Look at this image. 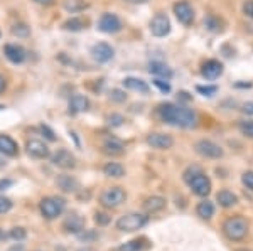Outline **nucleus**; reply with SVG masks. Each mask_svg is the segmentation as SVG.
<instances>
[{"mask_svg":"<svg viewBox=\"0 0 253 251\" xmlns=\"http://www.w3.org/2000/svg\"><path fill=\"white\" fill-rule=\"evenodd\" d=\"M125 2H130V3H145L147 0H125Z\"/></svg>","mask_w":253,"mask_h":251,"instance_id":"8fccbe9b","label":"nucleus"},{"mask_svg":"<svg viewBox=\"0 0 253 251\" xmlns=\"http://www.w3.org/2000/svg\"><path fill=\"white\" fill-rule=\"evenodd\" d=\"M95 221L100 226H107L110 222V216H108V214H105V213H96L95 214Z\"/></svg>","mask_w":253,"mask_h":251,"instance_id":"ea45409f","label":"nucleus"},{"mask_svg":"<svg viewBox=\"0 0 253 251\" xmlns=\"http://www.w3.org/2000/svg\"><path fill=\"white\" fill-rule=\"evenodd\" d=\"M64 206H66V201L63 197H54V196H49L41 199L39 202V209L41 214H42L46 219H56L58 216H61L64 211Z\"/></svg>","mask_w":253,"mask_h":251,"instance_id":"20e7f679","label":"nucleus"},{"mask_svg":"<svg viewBox=\"0 0 253 251\" xmlns=\"http://www.w3.org/2000/svg\"><path fill=\"white\" fill-rule=\"evenodd\" d=\"M240 132H242L243 135H247L248 139H253V121L252 120L240 121Z\"/></svg>","mask_w":253,"mask_h":251,"instance_id":"2f4dec72","label":"nucleus"},{"mask_svg":"<svg viewBox=\"0 0 253 251\" xmlns=\"http://www.w3.org/2000/svg\"><path fill=\"white\" fill-rule=\"evenodd\" d=\"M12 34L17 36V37H27V36L31 34V31H29V27H27L26 24L19 22V24H15V26L12 27Z\"/></svg>","mask_w":253,"mask_h":251,"instance_id":"7c9ffc66","label":"nucleus"},{"mask_svg":"<svg viewBox=\"0 0 253 251\" xmlns=\"http://www.w3.org/2000/svg\"><path fill=\"white\" fill-rule=\"evenodd\" d=\"M124 86L126 90H132V91H138L142 93V95H145V93H149V84L145 83L144 79H138V78H125L124 79Z\"/></svg>","mask_w":253,"mask_h":251,"instance_id":"4be33fe9","label":"nucleus"},{"mask_svg":"<svg viewBox=\"0 0 253 251\" xmlns=\"http://www.w3.org/2000/svg\"><path fill=\"white\" fill-rule=\"evenodd\" d=\"M78 236L81 238V240H95L96 238V233H78Z\"/></svg>","mask_w":253,"mask_h":251,"instance_id":"a18cd8bd","label":"nucleus"},{"mask_svg":"<svg viewBox=\"0 0 253 251\" xmlns=\"http://www.w3.org/2000/svg\"><path fill=\"white\" fill-rule=\"evenodd\" d=\"M223 231H224V234H226L228 240L240 241L247 236L248 222H247V219H243V217H240V216L230 217V219L223 224Z\"/></svg>","mask_w":253,"mask_h":251,"instance_id":"7ed1b4c3","label":"nucleus"},{"mask_svg":"<svg viewBox=\"0 0 253 251\" xmlns=\"http://www.w3.org/2000/svg\"><path fill=\"white\" fill-rule=\"evenodd\" d=\"M147 143L157 150H167L174 145V139L167 133H150L147 135Z\"/></svg>","mask_w":253,"mask_h":251,"instance_id":"9d476101","label":"nucleus"},{"mask_svg":"<svg viewBox=\"0 0 253 251\" xmlns=\"http://www.w3.org/2000/svg\"><path fill=\"white\" fill-rule=\"evenodd\" d=\"M107 120H108V125H112V127H120V125L124 123V116L122 115H110Z\"/></svg>","mask_w":253,"mask_h":251,"instance_id":"a19ab883","label":"nucleus"},{"mask_svg":"<svg viewBox=\"0 0 253 251\" xmlns=\"http://www.w3.org/2000/svg\"><path fill=\"white\" fill-rule=\"evenodd\" d=\"M103 172L108 177H122L125 174V169L120 164H117V162H108L103 167Z\"/></svg>","mask_w":253,"mask_h":251,"instance_id":"bb28decb","label":"nucleus"},{"mask_svg":"<svg viewBox=\"0 0 253 251\" xmlns=\"http://www.w3.org/2000/svg\"><path fill=\"white\" fill-rule=\"evenodd\" d=\"M150 32L156 37H166L170 32V20L166 14H157L150 20Z\"/></svg>","mask_w":253,"mask_h":251,"instance_id":"6e6552de","label":"nucleus"},{"mask_svg":"<svg viewBox=\"0 0 253 251\" xmlns=\"http://www.w3.org/2000/svg\"><path fill=\"white\" fill-rule=\"evenodd\" d=\"M196 213L201 219H211L214 216V204L211 201H201L196 208Z\"/></svg>","mask_w":253,"mask_h":251,"instance_id":"393cba45","label":"nucleus"},{"mask_svg":"<svg viewBox=\"0 0 253 251\" xmlns=\"http://www.w3.org/2000/svg\"><path fill=\"white\" fill-rule=\"evenodd\" d=\"M41 132L46 135V139L47 140H56V137H54V132L51 130V128L47 127V125H41Z\"/></svg>","mask_w":253,"mask_h":251,"instance_id":"37998d69","label":"nucleus"},{"mask_svg":"<svg viewBox=\"0 0 253 251\" xmlns=\"http://www.w3.org/2000/svg\"><path fill=\"white\" fill-rule=\"evenodd\" d=\"M9 236L12 238V240H15V241H22V240H26L27 233H26V229H24V228H14L10 231Z\"/></svg>","mask_w":253,"mask_h":251,"instance_id":"72a5a7b5","label":"nucleus"},{"mask_svg":"<svg viewBox=\"0 0 253 251\" xmlns=\"http://www.w3.org/2000/svg\"><path fill=\"white\" fill-rule=\"evenodd\" d=\"M194 150L201 157H205V159H221L224 155L223 148L219 147L218 143H214V142H211V140H205V139L196 142Z\"/></svg>","mask_w":253,"mask_h":251,"instance_id":"423d86ee","label":"nucleus"},{"mask_svg":"<svg viewBox=\"0 0 253 251\" xmlns=\"http://www.w3.org/2000/svg\"><path fill=\"white\" fill-rule=\"evenodd\" d=\"M78 251H95V250H93V248H81Z\"/></svg>","mask_w":253,"mask_h":251,"instance_id":"603ef678","label":"nucleus"},{"mask_svg":"<svg viewBox=\"0 0 253 251\" xmlns=\"http://www.w3.org/2000/svg\"><path fill=\"white\" fill-rule=\"evenodd\" d=\"M243 14L247 15V17L253 19V0H247V2L243 3Z\"/></svg>","mask_w":253,"mask_h":251,"instance_id":"79ce46f5","label":"nucleus"},{"mask_svg":"<svg viewBox=\"0 0 253 251\" xmlns=\"http://www.w3.org/2000/svg\"><path fill=\"white\" fill-rule=\"evenodd\" d=\"M5 238H7V234L3 233L2 229H0V241H2V240H5Z\"/></svg>","mask_w":253,"mask_h":251,"instance_id":"3c124183","label":"nucleus"},{"mask_svg":"<svg viewBox=\"0 0 253 251\" xmlns=\"http://www.w3.org/2000/svg\"><path fill=\"white\" fill-rule=\"evenodd\" d=\"M56 184H58V187L61 189V191H64V192H75L76 189H78V180H76L75 177H71V176H66V174L58 176Z\"/></svg>","mask_w":253,"mask_h":251,"instance_id":"412c9836","label":"nucleus"},{"mask_svg":"<svg viewBox=\"0 0 253 251\" xmlns=\"http://www.w3.org/2000/svg\"><path fill=\"white\" fill-rule=\"evenodd\" d=\"M5 56H7V59L12 61V63L20 64V63H24V59H26V51H24L20 46H17V44H7Z\"/></svg>","mask_w":253,"mask_h":251,"instance_id":"6ab92c4d","label":"nucleus"},{"mask_svg":"<svg viewBox=\"0 0 253 251\" xmlns=\"http://www.w3.org/2000/svg\"><path fill=\"white\" fill-rule=\"evenodd\" d=\"M164 208H166V199L164 197H159V196L149 197V199H145V202H144V209L147 213H157Z\"/></svg>","mask_w":253,"mask_h":251,"instance_id":"b1692460","label":"nucleus"},{"mask_svg":"<svg viewBox=\"0 0 253 251\" xmlns=\"http://www.w3.org/2000/svg\"><path fill=\"white\" fill-rule=\"evenodd\" d=\"M0 153H3L7 157H15L19 153L17 143L9 135H0Z\"/></svg>","mask_w":253,"mask_h":251,"instance_id":"f3484780","label":"nucleus"},{"mask_svg":"<svg viewBox=\"0 0 253 251\" xmlns=\"http://www.w3.org/2000/svg\"><path fill=\"white\" fill-rule=\"evenodd\" d=\"M205 27L208 31H213V32H221L223 31V22L219 20L216 15H208L205 19Z\"/></svg>","mask_w":253,"mask_h":251,"instance_id":"cd10ccee","label":"nucleus"},{"mask_svg":"<svg viewBox=\"0 0 253 251\" xmlns=\"http://www.w3.org/2000/svg\"><path fill=\"white\" fill-rule=\"evenodd\" d=\"M10 209H12V201L7 199V197H3V196H0V214L10 211Z\"/></svg>","mask_w":253,"mask_h":251,"instance_id":"4c0bfd02","label":"nucleus"},{"mask_svg":"<svg viewBox=\"0 0 253 251\" xmlns=\"http://www.w3.org/2000/svg\"><path fill=\"white\" fill-rule=\"evenodd\" d=\"M12 184H14L12 180H0V189H7V187H10Z\"/></svg>","mask_w":253,"mask_h":251,"instance_id":"de8ad7c7","label":"nucleus"},{"mask_svg":"<svg viewBox=\"0 0 253 251\" xmlns=\"http://www.w3.org/2000/svg\"><path fill=\"white\" fill-rule=\"evenodd\" d=\"M149 71H150V74H154L156 78H161V79H170L174 74L169 66H166L164 63H157V61L150 63Z\"/></svg>","mask_w":253,"mask_h":251,"instance_id":"a211bd4d","label":"nucleus"},{"mask_svg":"<svg viewBox=\"0 0 253 251\" xmlns=\"http://www.w3.org/2000/svg\"><path fill=\"white\" fill-rule=\"evenodd\" d=\"M98 29L107 32V34H115L122 29V22L115 14H103L98 20Z\"/></svg>","mask_w":253,"mask_h":251,"instance_id":"1a4fd4ad","label":"nucleus"},{"mask_svg":"<svg viewBox=\"0 0 253 251\" xmlns=\"http://www.w3.org/2000/svg\"><path fill=\"white\" fill-rule=\"evenodd\" d=\"M157 115L162 121L174 127H181V128H191L196 125V113L193 110H189L187 107L182 105H175V103H162L157 108Z\"/></svg>","mask_w":253,"mask_h":251,"instance_id":"f257e3e1","label":"nucleus"},{"mask_svg":"<svg viewBox=\"0 0 253 251\" xmlns=\"http://www.w3.org/2000/svg\"><path fill=\"white\" fill-rule=\"evenodd\" d=\"M242 182H243L245 187L250 189V191H253V171L245 172L243 176H242Z\"/></svg>","mask_w":253,"mask_h":251,"instance_id":"c9c22d12","label":"nucleus"},{"mask_svg":"<svg viewBox=\"0 0 253 251\" xmlns=\"http://www.w3.org/2000/svg\"><path fill=\"white\" fill-rule=\"evenodd\" d=\"M243 113H247V115H253V101H247V103L243 105Z\"/></svg>","mask_w":253,"mask_h":251,"instance_id":"c03bdc74","label":"nucleus"},{"mask_svg":"<svg viewBox=\"0 0 253 251\" xmlns=\"http://www.w3.org/2000/svg\"><path fill=\"white\" fill-rule=\"evenodd\" d=\"M36 3H39V5H44V7H49L54 3V0H34Z\"/></svg>","mask_w":253,"mask_h":251,"instance_id":"49530a36","label":"nucleus"},{"mask_svg":"<svg viewBox=\"0 0 253 251\" xmlns=\"http://www.w3.org/2000/svg\"><path fill=\"white\" fill-rule=\"evenodd\" d=\"M5 86H7L5 79H3V76H0V95H2V93L5 91Z\"/></svg>","mask_w":253,"mask_h":251,"instance_id":"09e8293b","label":"nucleus"},{"mask_svg":"<svg viewBox=\"0 0 253 251\" xmlns=\"http://www.w3.org/2000/svg\"><path fill=\"white\" fill-rule=\"evenodd\" d=\"M145 246H147L145 240H133V241L125 243L124 246H120L118 251H142Z\"/></svg>","mask_w":253,"mask_h":251,"instance_id":"c85d7f7f","label":"nucleus"},{"mask_svg":"<svg viewBox=\"0 0 253 251\" xmlns=\"http://www.w3.org/2000/svg\"><path fill=\"white\" fill-rule=\"evenodd\" d=\"M218 202L223 208H231V206H235L236 202H238V197L230 191H221V192H218Z\"/></svg>","mask_w":253,"mask_h":251,"instance_id":"a878e982","label":"nucleus"},{"mask_svg":"<svg viewBox=\"0 0 253 251\" xmlns=\"http://www.w3.org/2000/svg\"><path fill=\"white\" fill-rule=\"evenodd\" d=\"M125 150L124 143L117 139H107L103 143V152L108 153V155H122Z\"/></svg>","mask_w":253,"mask_h":251,"instance_id":"5701e85b","label":"nucleus"},{"mask_svg":"<svg viewBox=\"0 0 253 251\" xmlns=\"http://www.w3.org/2000/svg\"><path fill=\"white\" fill-rule=\"evenodd\" d=\"M154 84H156V86H157L162 93H169V91H170V84L167 83V81L161 79V78H156V79H154Z\"/></svg>","mask_w":253,"mask_h":251,"instance_id":"58836bf2","label":"nucleus"},{"mask_svg":"<svg viewBox=\"0 0 253 251\" xmlns=\"http://www.w3.org/2000/svg\"><path fill=\"white\" fill-rule=\"evenodd\" d=\"M89 108V100L84 95H75L69 100V113L71 115H78V113L86 111Z\"/></svg>","mask_w":253,"mask_h":251,"instance_id":"dca6fc26","label":"nucleus"},{"mask_svg":"<svg viewBox=\"0 0 253 251\" xmlns=\"http://www.w3.org/2000/svg\"><path fill=\"white\" fill-rule=\"evenodd\" d=\"M52 164L61 169H75L76 167V157L66 148H61L52 155Z\"/></svg>","mask_w":253,"mask_h":251,"instance_id":"f8f14e48","label":"nucleus"},{"mask_svg":"<svg viewBox=\"0 0 253 251\" xmlns=\"http://www.w3.org/2000/svg\"><path fill=\"white\" fill-rule=\"evenodd\" d=\"M147 222H149V217H147L145 214L130 213V214L122 216L120 219L117 221V229H120V231H124V233H132V231L142 229Z\"/></svg>","mask_w":253,"mask_h":251,"instance_id":"39448f33","label":"nucleus"},{"mask_svg":"<svg viewBox=\"0 0 253 251\" xmlns=\"http://www.w3.org/2000/svg\"><path fill=\"white\" fill-rule=\"evenodd\" d=\"M64 9L69 12H78L81 9H84V3L78 2V0H66L64 2Z\"/></svg>","mask_w":253,"mask_h":251,"instance_id":"473e14b6","label":"nucleus"},{"mask_svg":"<svg viewBox=\"0 0 253 251\" xmlns=\"http://www.w3.org/2000/svg\"><path fill=\"white\" fill-rule=\"evenodd\" d=\"M110 100L117 101V103H122V101L126 100V95H125V91H122V90H112L110 91Z\"/></svg>","mask_w":253,"mask_h":251,"instance_id":"f704fd0d","label":"nucleus"},{"mask_svg":"<svg viewBox=\"0 0 253 251\" xmlns=\"http://www.w3.org/2000/svg\"><path fill=\"white\" fill-rule=\"evenodd\" d=\"M26 148H27V153H29L31 157H34V159H46V157H49L47 145L41 140H36V139L27 140Z\"/></svg>","mask_w":253,"mask_h":251,"instance_id":"4468645a","label":"nucleus"},{"mask_svg":"<svg viewBox=\"0 0 253 251\" xmlns=\"http://www.w3.org/2000/svg\"><path fill=\"white\" fill-rule=\"evenodd\" d=\"M203 96H213L216 91H218V86H198L196 88Z\"/></svg>","mask_w":253,"mask_h":251,"instance_id":"e433bc0d","label":"nucleus"},{"mask_svg":"<svg viewBox=\"0 0 253 251\" xmlns=\"http://www.w3.org/2000/svg\"><path fill=\"white\" fill-rule=\"evenodd\" d=\"M64 229H66L68 233H81L84 228V219L78 214H71V216L66 217V221H64Z\"/></svg>","mask_w":253,"mask_h":251,"instance_id":"aec40b11","label":"nucleus"},{"mask_svg":"<svg viewBox=\"0 0 253 251\" xmlns=\"http://www.w3.org/2000/svg\"><path fill=\"white\" fill-rule=\"evenodd\" d=\"M174 14H175V17H177V20L181 24H184V26H191L193 24V20H194V10H193V7L189 5L187 2H177L174 5Z\"/></svg>","mask_w":253,"mask_h":251,"instance_id":"9b49d317","label":"nucleus"},{"mask_svg":"<svg viewBox=\"0 0 253 251\" xmlns=\"http://www.w3.org/2000/svg\"><path fill=\"white\" fill-rule=\"evenodd\" d=\"M184 180L196 196L205 197L211 191V182L208 176L199 167H189L184 172Z\"/></svg>","mask_w":253,"mask_h":251,"instance_id":"f03ea898","label":"nucleus"},{"mask_svg":"<svg viewBox=\"0 0 253 251\" xmlns=\"http://www.w3.org/2000/svg\"><path fill=\"white\" fill-rule=\"evenodd\" d=\"M84 20L83 19H80V17H73V19H69V20H66L64 22V29L66 31H81L84 27Z\"/></svg>","mask_w":253,"mask_h":251,"instance_id":"c756f323","label":"nucleus"},{"mask_svg":"<svg viewBox=\"0 0 253 251\" xmlns=\"http://www.w3.org/2000/svg\"><path fill=\"white\" fill-rule=\"evenodd\" d=\"M91 58L96 63H108L113 58V49L107 42H98L91 47Z\"/></svg>","mask_w":253,"mask_h":251,"instance_id":"ddd939ff","label":"nucleus"},{"mask_svg":"<svg viewBox=\"0 0 253 251\" xmlns=\"http://www.w3.org/2000/svg\"><path fill=\"white\" fill-rule=\"evenodd\" d=\"M125 199H126V194L122 187H110L107 191L101 192V196H100V202L105 208H110V209L118 208Z\"/></svg>","mask_w":253,"mask_h":251,"instance_id":"0eeeda50","label":"nucleus"},{"mask_svg":"<svg viewBox=\"0 0 253 251\" xmlns=\"http://www.w3.org/2000/svg\"><path fill=\"white\" fill-rule=\"evenodd\" d=\"M201 74L206 79H218L223 74V64L216 59H210L203 64L201 68Z\"/></svg>","mask_w":253,"mask_h":251,"instance_id":"2eb2a0df","label":"nucleus"}]
</instances>
